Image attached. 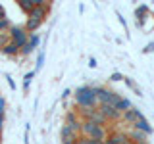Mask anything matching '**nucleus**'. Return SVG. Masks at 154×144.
Instances as JSON below:
<instances>
[{"label": "nucleus", "mask_w": 154, "mask_h": 144, "mask_svg": "<svg viewBox=\"0 0 154 144\" xmlns=\"http://www.w3.org/2000/svg\"><path fill=\"white\" fill-rule=\"evenodd\" d=\"M75 104L79 108H94L98 102V96H96V90L94 86H89V85H83L75 90Z\"/></svg>", "instance_id": "f257e3e1"}, {"label": "nucleus", "mask_w": 154, "mask_h": 144, "mask_svg": "<svg viewBox=\"0 0 154 144\" xmlns=\"http://www.w3.org/2000/svg\"><path fill=\"white\" fill-rule=\"evenodd\" d=\"M94 90H96V96H98L100 104H108V106H114L116 108V104L122 100V96H119L118 92L106 88V86H94Z\"/></svg>", "instance_id": "f03ea898"}, {"label": "nucleus", "mask_w": 154, "mask_h": 144, "mask_svg": "<svg viewBox=\"0 0 154 144\" xmlns=\"http://www.w3.org/2000/svg\"><path fill=\"white\" fill-rule=\"evenodd\" d=\"M10 35H12V42L17 44L19 48H23L29 42V33L25 31V27H12Z\"/></svg>", "instance_id": "7ed1b4c3"}, {"label": "nucleus", "mask_w": 154, "mask_h": 144, "mask_svg": "<svg viewBox=\"0 0 154 144\" xmlns=\"http://www.w3.org/2000/svg\"><path fill=\"white\" fill-rule=\"evenodd\" d=\"M66 125L71 129L73 133H77L81 136V125H83V119L79 117V112H73V110H69V112L66 113Z\"/></svg>", "instance_id": "20e7f679"}, {"label": "nucleus", "mask_w": 154, "mask_h": 144, "mask_svg": "<svg viewBox=\"0 0 154 144\" xmlns=\"http://www.w3.org/2000/svg\"><path fill=\"white\" fill-rule=\"evenodd\" d=\"M48 10H50V4L45 2V0H38V6L33 8L31 12L27 14V19H41V21H45Z\"/></svg>", "instance_id": "39448f33"}, {"label": "nucleus", "mask_w": 154, "mask_h": 144, "mask_svg": "<svg viewBox=\"0 0 154 144\" xmlns=\"http://www.w3.org/2000/svg\"><path fill=\"white\" fill-rule=\"evenodd\" d=\"M141 117H144L141 110H139V108H131V110H127L125 113H122V119H119V121L125 123V125H131V127H133V125L137 123Z\"/></svg>", "instance_id": "423d86ee"}, {"label": "nucleus", "mask_w": 154, "mask_h": 144, "mask_svg": "<svg viewBox=\"0 0 154 144\" xmlns=\"http://www.w3.org/2000/svg\"><path fill=\"white\" fill-rule=\"evenodd\" d=\"M98 110H100V113L104 115L108 121H118V119H122V113L118 112V110L114 108V106H108V104H100L98 106Z\"/></svg>", "instance_id": "0eeeda50"}, {"label": "nucleus", "mask_w": 154, "mask_h": 144, "mask_svg": "<svg viewBox=\"0 0 154 144\" xmlns=\"http://www.w3.org/2000/svg\"><path fill=\"white\" fill-rule=\"evenodd\" d=\"M62 144H73V142H77L79 140V134L77 133H73L67 125H62Z\"/></svg>", "instance_id": "6e6552de"}, {"label": "nucleus", "mask_w": 154, "mask_h": 144, "mask_svg": "<svg viewBox=\"0 0 154 144\" xmlns=\"http://www.w3.org/2000/svg\"><path fill=\"white\" fill-rule=\"evenodd\" d=\"M127 136H129V140H131L133 144H141V142H146V136H148V134L143 133V131H139V129H133L131 127V131L127 133Z\"/></svg>", "instance_id": "1a4fd4ad"}, {"label": "nucleus", "mask_w": 154, "mask_h": 144, "mask_svg": "<svg viewBox=\"0 0 154 144\" xmlns=\"http://www.w3.org/2000/svg\"><path fill=\"white\" fill-rule=\"evenodd\" d=\"M106 142H110V144H125V142H129V136H127V133L116 131V133H110V136H108Z\"/></svg>", "instance_id": "9d476101"}, {"label": "nucleus", "mask_w": 154, "mask_h": 144, "mask_svg": "<svg viewBox=\"0 0 154 144\" xmlns=\"http://www.w3.org/2000/svg\"><path fill=\"white\" fill-rule=\"evenodd\" d=\"M133 129H139V131H143V133H146V134H150V133L154 131V129H152V125L148 123L144 117H141V119H139V121L133 125Z\"/></svg>", "instance_id": "9b49d317"}, {"label": "nucleus", "mask_w": 154, "mask_h": 144, "mask_svg": "<svg viewBox=\"0 0 154 144\" xmlns=\"http://www.w3.org/2000/svg\"><path fill=\"white\" fill-rule=\"evenodd\" d=\"M17 6L21 8L25 14H29L33 8H37V6H38V0H17Z\"/></svg>", "instance_id": "f8f14e48"}, {"label": "nucleus", "mask_w": 154, "mask_h": 144, "mask_svg": "<svg viewBox=\"0 0 154 144\" xmlns=\"http://www.w3.org/2000/svg\"><path fill=\"white\" fill-rule=\"evenodd\" d=\"M42 23H45V21H41V19H27V23H25V31L33 35V33H35L37 29L42 25Z\"/></svg>", "instance_id": "ddd939ff"}, {"label": "nucleus", "mask_w": 154, "mask_h": 144, "mask_svg": "<svg viewBox=\"0 0 154 144\" xmlns=\"http://www.w3.org/2000/svg\"><path fill=\"white\" fill-rule=\"evenodd\" d=\"M19 50H21V48H19L17 44L10 42V44H8V46L2 50V54H6V56H17V54H19Z\"/></svg>", "instance_id": "4468645a"}, {"label": "nucleus", "mask_w": 154, "mask_h": 144, "mask_svg": "<svg viewBox=\"0 0 154 144\" xmlns=\"http://www.w3.org/2000/svg\"><path fill=\"white\" fill-rule=\"evenodd\" d=\"M10 42H12V35H10V31H6V33H0V52L6 48Z\"/></svg>", "instance_id": "2eb2a0df"}, {"label": "nucleus", "mask_w": 154, "mask_h": 144, "mask_svg": "<svg viewBox=\"0 0 154 144\" xmlns=\"http://www.w3.org/2000/svg\"><path fill=\"white\" fill-rule=\"evenodd\" d=\"M33 79H35V71H29V73L23 77V90H25V92L29 90V85L33 83Z\"/></svg>", "instance_id": "dca6fc26"}, {"label": "nucleus", "mask_w": 154, "mask_h": 144, "mask_svg": "<svg viewBox=\"0 0 154 144\" xmlns=\"http://www.w3.org/2000/svg\"><path fill=\"white\" fill-rule=\"evenodd\" d=\"M79 144H104V142L94 140V138H89V136H79Z\"/></svg>", "instance_id": "f3484780"}, {"label": "nucleus", "mask_w": 154, "mask_h": 144, "mask_svg": "<svg viewBox=\"0 0 154 144\" xmlns=\"http://www.w3.org/2000/svg\"><path fill=\"white\" fill-rule=\"evenodd\" d=\"M123 81H125V85H127V86H129V88H133V90H135V92H137L139 96H141V90H139V86H137V85H135V83H133V79H129V77H125V79H123Z\"/></svg>", "instance_id": "a211bd4d"}, {"label": "nucleus", "mask_w": 154, "mask_h": 144, "mask_svg": "<svg viewBox=\"0 0 154 144\" xmlns=\"http://www.w3.org/2000/svg\"><path fill=\"white\" fill-rule=\"evenodd\" d=\"M10 29H12L10 19H2V21H0V33H6V31H10Z\"/></svg>", "instance_id": "6ab92c4d"}, {"label": "nucleus", "mask_w": 154, "mask_h": 144, "mask_svg": "<svg viewBox=\"0 0 154 144\" xmlns=\"http://www.w3.org/2000/svg\"><path fill=\"white\" fill-rule=\"evenodd\" d=\"M38 42H41V38H38V35H37V33H33V35L29 37V44H31L33 48H37V46H38Z\"/></svg>", "instance_id": "aec40b11"}, {"label": "nucleus", "mask_w": 154, "mask_h": 144, "mask_svg": "<svg viewBox=\"0 0 154 144\" xmlns=\"http://www.w3.org/2000/svg\"><path fill=\"white\" fill-rule=\"evenodd\" d=\"M33 50H35V48H33V46H31V44H29V42H27V44L23 46L21 50H19V54H21V56H29V54H31Z\"/></svg>", "instance_id": "412c9836"}, {"label": "nucleus", "mask_w": 154, "mask_h": 144, "mask_svg": "<svg viewBox=\"0 0 154 144\" xmlns=\"http://www.w3.org/2000/svg\"><path fill=\"white\" fill-rule=\"evenodd\" d=\"M4 108H6V100L4 96H0V119H4Z\"/></svg>", "instance_id": "4be33fe9"}, {"label": "nucleus", "mask_w": 154, "mask_h": 144, "mask_svg": "<svg viewBox=\"0 0 154 144\" xmlns=\"http://www.w3.org/2000/svg\"><path fill=\"white\" fill-rule=\"evenodd\" d=\"M42 62H45V54L41 52V54H38V58H37V69H41V67H42Z\"/></svg>", "instance_id": "5701e85b"}, {"label": "nucleus", "mask_w": 154, "mask_h": 144, "mask_svg": "<svg viewBox=\"0 0 154 144\" xmlns=\"http://www.w3.org/2000/svg\"><path fill=\"white\" fill-rule=\"evenodd\" d=\"M122 79H125V77H123L122 73H118V71H116V73H112V77H110V81H122Z\"/></svg>", "instance_id": "b1692460"}, {"label": "nucleus", "mask_w": 154, "mask_h": 144, "mask_svg": "<svg viewBox=\"0 0 154 144\" xmlns=\"http://www.w3.org/2000/svg\"><path fill=\"white\" fill-rule=\"evenodd\" d=\"M6 81H8V85H10V88H16V83H14V79L10 75H6Z\"/></svg>", "instance_id": "393cba45"}, {"label": "nucleus", "mask_w": 154, "mask_h": 144, "mask_svg": "<svg viewBox=\"0 0 154 144\" xmlns=\"http://www.w3.org/2000/svg\"><path fill=\"white\" fill-rule=\"evenodd\" d=\"M144 52H154V42H150V44H146V48H144Z\"/></svg>", "instance_id": "a878e982"}, {"label": "nucleus", "mask_w": 154, "mask_h": 144, "mask_svg": "<svg viewBox=\"0 0 154 144\" xmlns=\"http://www.w3.org/2000/svg\"><path fill=\"white\" fill-rule=\"evenodd\" d=\"M2 19H8V17H6V12H4V8L0 6V21H2Z\"/></svg>", "instance_id": "bb28decb"}, {"label": "nucleus", "mask_w": 154, "mask_h": 144, "mask_svg": "<svg viewBox=\"0 0 154 144\" xmlns=\"http://www.w3.org/2000/svg\"><path fill=\"white\" fill-rule=\"evenodd\" d=\"M89 67H93V69L96 67V60H94V58H91V60H89Z\"/></svg>", "instance_id": "cd10ccee"}, {"label": "nucleus", "mask_w": 154, "mask_h": 144, "mask_svg": "<svg viewBox=\"0 0 154 144\" xmlns=\"http://www.w3.org/2000/svg\"><path fill=\"white\" fill-rule=\"evenodd\" d=\"M69 94H71V90H69V88H66L64 92H62V98H67V96H69Z\"/></svg>", "instance_id": "c85d7f7f"}, {"label": "nucleus", "mask_w": 154, "mask_h": 144, "mask_svg": "<svg viewBox=\"0 0 154 144\" xmlns=\"http://www.w3.org/2000/svg\"><path fill=\"white\" fill-rule=\"evenodd\" d=\"M2 123H4V119H0V133H2Z\"/></svg>", "instance_id": "c756f323"}, {"label": "nucleus", "mask_w": 154, "mask_h": 144, "mask_svg": "<svg viewBox=\"0 0 154 144\" xmlns=\"http://www.w3.org/2000/svg\"><path fill=\"white\" fill-rule=\"evenodd\" d=\"M125 144H133V142H131V140H129V142H125Z\"/></svg>", "instance_id": "7c9ffc66"}, {"label": "nucleus", "mask_w": 154, "mask_h": 144, "mask_svg": "<svg viewBox=\"0 0 154 144\" xmlns=\"http://www.w3.org/2000/svg\"><path fill=\"white\" fill-rule=\"evenodd\" d=\"M73 144H79V140H77V142H73Z\"/></svg>", "instance_id": "2f4dec72"}, {"label": "nucleus", "mask_w": 154, "mask_h": 144, "mask_svg": "<svg viewBox=\"0 0 154 144\" xmlns=\"http://www.w3.org/2000/svg\"><path fill=\"white\" fill-rule=\"evenodd\" d=\"M141 144H148V142H141Z\"/></svg>", "instance_id": "473e14b6"}, {"label": "nucleus", "mask_w": 154, "mask_h": 144, "mask_svg": "<svg viewBox=\"0 0 154 144\" xmlns=\"http://www.w3.org/2000/svg\"><path fill=\"white\" fill-rule=\"evenodd\" d=\"M104 144H110V142H104Z\"/></svg>", "instance_id": "72a5a7b5"}]
</instances>
